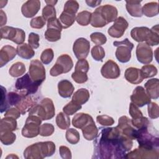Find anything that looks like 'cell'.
<instances>
[{
  "mask_svg": "<svg viewBox=\"0 0 159 159\" xmlns=\"http://www.w3.org/2000/svg\"><path fill=\"white\" fill-rule=\"evenodd\" d=\"M95 158H125L133 146L132 140L124 136L117 127L102 128L95 138Z\"/></svg>",
  "mask_w": 159,
  "mask_h": 159,
  "instance_id": "obj_1",
  "label": "cell"
},
{
  "mask_svg": "<svg viewBox=\"0 0 159 159\" xmlns=\"http://www.w3.org/2000/svg\"><path fill=\"white\" fill-rule=\"evenodd\" d=\"M55 145L53 142H40L28 146L24 152L27 159H42L53 155L55 152Z\"/></svg>",
  "mask_w": 159,
  "mask_h": 159,
  "instance_id": "obj_2",
  "label": "cell"
},
{
  "mask_svg": "<svg viewBox=\"0 0 159 159\" xmlns=\"http://www.w3.org/2000/svg\"><path fill=\"white\" fill-rule=\"evenodd\" d=\"M150 125L137 131L135 139L141 147L159 150V137L158 132L154 134L150 130Z\"/></svg>",
  "mask_w": 159,
  "mask_h": 159,
  "instance_id": "obj_3",
  "label": "cell"
},
{
  "mask_svg": "<svg viewBox=\"0 0 159 159\" xmlns=\"http://www.w3.org/2000/svg\"><path fill=\"white\" fill-rule=\"evenodd\" d=\"M40 85L31 79L29 73L18 78L15 84L16 89L19 92V94L24 96H29L35 93Z\"/></svg>",
  "mask_w": 159,
  "mask_h": 159,
  "instance_id": "obj_4",
  "label": "cell"
},
{
  "mask_svg": "<svg viewBox=\"0 0 159 159\" xmlns=\"http://www.w3.org/2000/svg\"><path fill=\"white\" fill-rule=\"evenodd\" d=\"M113 45L117 47L115 53L116 57L121 63H127L131 58V52L134 48V44L126 38L122 41H115Z\"/></svg>",
  "mask_w": 159,
  "mask_h": 159,
  "instance_id": "obj_5",
  "label": "cell"
},
{
  "mask_svg": "<svg viewBox=\"0 0 159 159\" xmlns=\"http://www.w3.org/2000/svg\"><path fill=\"white\" fill-rule=\"evenodd\" d=\"M73 66V62L71 57L67 54H63L58 57L55 64L50 71V74L52 76H57L69 72Z\"/></svg>",
  "mask_w": 159,
  "mask_h": 159,
  "instance_id": "obj_6",
  "label": "cell"
},
{
  "mask_svg": "<svg viewBox=\"0 0 159 159\" xmlns=\"http://www.w3.org/2000/svg\"><path fill=\"white\" fill-rule=\"evenodd\" d=\"M42 119L35 115H29L25 124L22 129V135L26 138L37 137L40 133Z\"/></svg>",
  "mask_w": 159,
  "mask_h": 159,
  "instance_id": "obj_7",
  "label": "cell"
},
{
  "mask_svg": "<svg viewBox=\"0 0 159 159\" xmlns=\"http://www.w3.org/2000/svg\"><path fill=\"white\" fill-rule=\"evenodd\" d=\"M1 39H8L20 45L24 42L25 34L22 29L10 26H4L1 28Z\"/></svg>",
  "mask_w": 159,
  "mask_h": 159,
  "instance_id": "obj_8",
  "label": "cell"
},
{
  "mask_svg": "<svg viewBox=\"0 0 159 159\" xmlns=\"http://www.w3.org/2000/svg\"><path fill=\"white\" fill-rule=\"evenodd\" d=\"M62 26L57 17L47 21V29L45 32V37L49 42H56L61 38Z\"/></svg>",
  "mask_w": 159,
  "mask_h": 159,
  "instance_id": "obj_9",
  "label": "cell"
},
{
  "mask_svg": "<svg viewBox=\"0 0 159 159\" xmlns=\"http://www.w3.org/2000/svg\"><path fill=\"white\" fill-rule=\"evenodd\" d=\"M29 74L34 81L40 84L45 80L46 71L45 67L42 62L37 59L33 60L30 61Z\"/></svg>",
  "mask_w": 159,
  "mask_h": 159,
  "instance_id": "obj_10",
  "label": "cell"
},
{
  "mask_svg": "<svg viewBox=\"0 0 159 159\" xmlns=\"http://www.w3.org/2000/svg\"><path fill=\"white\" fill-rule=\"evenodd\" d=\"M119 131L124 136L134 140L136 138L137 130L132 124L131 119L124 116L119 119L118 125L116 127Z\"/></svg>",
  "mask_w": 159,
  "mask_h": 159,
  "instance_id": "obj_11",
  "label": "cell"
},
{
  "mask_svg": "<svg viewBox=\"0 0 159 159\" xmlns=\"http://www.w3.org/2000/svg\"><path fill=\"white\" fill-rule=\"evenodd\" d=\"M159 150L139 147L127 153L125 158H158Z\"/></svg>",
  "mask_w": 159,
  "mask_h": 159,
  "instance_id": "obj_12",
  "label": "cell"
},
{
  "mask_svg": "<svg viewBox=\"0 0 159 159\" xmlns=\"http://www.w3.org/2000/svg\"><path fill=\"white\" fill-rule=\"evenodd\" d=\"M90 43L83 38L80 37L75 40L73 46V51L75 57L78 59H85L89 52Z\"/></svg>",
  "mask_w": 159,
  "mask_h": 159,
  "instance_id": "obj_13",
  "label": "cell"
},
{
  "mask_svg": "<svg viewBox=\"0 0 159 159\" xmlns=\"http://www.w3.org/2000/svg\"><path fill=\"white\" fill-rule=\"evenodd\" d=\"M136 56L140 63L145 65L149 64L153 60L152 49L146 43H140L137 46Z\"/></svg>",
  "mask_w": 159,
  "mask_h": 159,
  "instance_id": "obj_14",
  "label": "cell"
},
{
  "mask_svg": "<svg viewBox=\"0 0 159 159\" xmlns=\"http://www.w3.org/2000/svg\"><path fill=\"white\" fill-rule=\"evenodd\" d=\"M130 100L137 107H143L151 102L150 97L147 94L145 89L141 86H137L130 96Z\"/></svg>",
  "mask_w": 159,
  "mask_h": 159,
  "instance_id": "obj_15",
  "label": "cell"
},
{
  "mask_svg": "<svg viewBox=\"0 0 159 159\" xmlns=\"http://www.w3.org/2000/svg\"><path fill=\"white\" fill-rule=\"evenodd\" d=\"M128 25L129 24L125 19L121 16L119 17L115 20L114 24L109 28L107 33L112 37L120 38L124 35Z\"/></svg>",
  "mask_w": 159,
  "mask_h": 159,
  "instance_id": "obj_16",
  "label": "cell"
},
{
  "mask_svg": "<svg viewBox=\"0 0 159 159\" xmlns=\"http://www.w3.org/2000/svg\"><path fill=\"white\" fill-rule=\"evenodd\" d=\"M101 73L106 79H116L120 76V70L115 61L109 60L102 66Z\"/></svg>",
  "mask_w": 159,
  "mask_h": 159,
  "instance_id": "obj_17",
  "label": "cell"
},
{
  "mask_svg": "<svg viewBox=\"0 0 159 159\" xmlns=\"http://www.w3.org/2000/svg\"><path fill=\"white\" fill-rule=\"evenodd\" d=\"M97 9L107 24L114 22L117 19L118 11L117 8L113 6L106 4L104 6H99Z\"/></svg>",
  "mask_w": 159,
  "mask_h": 159,
  "instance_id": "obj_18",
  "label": "cell"
},
{
  "mask_svg": "<svg viewBox=\"0 0 159 159\" xmlns=\"http://www.w3.org/2000/svg\"><path fill=\"white\" fill-rule=\"evenodd\" d=\"M40 8V2L39 0H29L23 4L21 12L23 16L27 18L34 17Z\"/></svg>",
  "mask_w": 159,
  "mask_h": 159,
  "instance_id": "obj_19",
  "label": "cell"
},
{
  "mask_svg": "<svg viewBox=\"0 0 159 159\" xmlns=\"http://www.w3.org/2000/svg\"><path fill=\"white\" fill-rule=\"evenodd\" d=\"M151 35V30L147 27H136L130 32L131 37L138 42H145L147 43Z\"/></svg>",
  "mask_w": 159,
  "mask_h": 159,
  "instance_id": "obj_20",
  "label": "cell"
},
{
  "mask_svg": "<svg viewBox=\"0 0 159 159\" xmlns=\"http://www.w3.org/2000/svg\"><path fill=\"white\" fill-rule=\"evenodd\" d=\"M36 104V101L30 96H24L20 94V98L16 104L17 108L21 114H25L27 112H29L30 109Z\"/></svg>",
  "mask_w": 159,
  "mask_h": 159,
  "instance_id": "obj_21",
  "label": "cell"
},
{
  "mask_svg": "<svg viewBox=\"0 0 159 159\" xmlns=\"http://www.w3.org/2000/svg\"><path fill=\"white\" fill-rule=\"evenodd\" d=\"M17 54V50L12 46L7 45L2 47L0 51V66L2 67L9 61L13 60Z\"/></svg>",
  "mask_w": 159,
  "mask_h": 159,
  "instance_id": "obj_22",
  "label": "cell"
},
{
  "mask_svg": "<svg viewBox=\"0 0 159 159\" xmlns=\"http://www.w3.org/2000/svg\"><path fill=\"white\" fill-rule=\"evenodd\" d=\"M124 76L128 82L134 84H139L143 80L140 70L134 67L128 68L125 71Z\"/></svg>",
  "mask_w": 159,
  "mask_h": 159,
  "instance_id": "obj_23",
  "label": "cell"
},
{
  "mask_svg": "<svg viewBox=\"0 0 159 159\" xmlns=\"http://www.w3.org/2000/svg\"><path fill=\"white\" fill-rule=\"evenodd\" d=\"M146 93L150 99H157L159 96V81L158 78L148 80L145 84Z\"/></svg>",
  "mask_w": 159,
  "mask_h": 159,
  "instance_id": "obj_24",
  "label": "cell"
},
{
  "mask_svg": "<svg viewBox=\"0 0 159 159\" xmlns=\"http://www.w3.org/2000/svg\"><path fill=\"white\" fill-rule=\"evenodd\" d=\"M58 89L59 95L61 97L63 98H68L73 94L75 88L70 81L63 80L59 81L58 84Z\"/></svg>",
  "mask_w": 159,
  "mask_h": 159,
  "instance_id": "obj_25",
  "label": "cell"
},
{
  "mask_svg": "<svg viewBox=\"0 0 159 159\" xmlns=\"http://www.w3.org/2000/svg\"><path fill=\"white\" fill-rule=\"evenodd\" d=\"M93 120V117L86 113L80 112L76 114L72 119L73 125L78 129H82L86 125Z\"/></svg>",
  "mask_w": 159,
  "mask_h": 159,
  "instance_id": "obj_26",
  "label": "cell"
},
{
  "mask_svg": "<svg viewBox=\"0 0 159 159\" xmlns=\"http://www.w3.org/2000/svg\"><path fill=\"white\" fill-rule=\"evenodd\" d=\"M126 9L128 13L133 17H140L143 15L141 1H126Z\"/></svg>",
  "mask_w": 159,
  "mask_h": 159,
  "instance_id": "obj_27",
  "label": "cell"
},
{
  "mask_svg": "<svg viewBox=\"0 0 159 159\" xmlns=\"http://www.w3.org/2000/svg\"><path fill=\"white\" fill-rule=\"evenodd\" d=\"M83 137L87 140H93L95 139L98 134V129L96 127L94 120H92L86 125L82 129Z\"/></svg>",
  "mask_w": 159,
  "mask_h": 159,
  "instance_id": "obj_28",
  "label": "cell"
},
{
  "mask_svg": "<svg viewBox=\"0 0 159 159\" xmlns=\"http://www.w3.org/2000/svg\"><path fill=\"white\" fill-rule=\"evenodd\" d=\"M16 50L18 55L24 59H30L35 55L33 48L30 45L25 43L18 45Z\"/></svg>",
  "mask_w": 159,
  "mask_h": 159,
  "instance_id": "obj_29",
  "label": "cell"
},
{
  "mask_svg": "<svg viewBox=\"0 0 159 159\" xmlns=\"http://www.w3.org/2000/svg\"><path fill=\"white\" fill-rule=\"evenodd\" d=\"M76 14L63 11L60 14L58 20L63 29H67L71 26L76 20Z\"/></svg>",
  "mask_w": 159,
  "mask_h": 159,
  "instance_id": "obj_30",
  "label": "cell"
},
{
  "mask_svg": "<svg viewBox=\"0 0 159 159\" xmlns=\"http://www.w3.org/2000/svg\"><path fill=\"white\" fill-rule=\"evenodd\" d=\"M40 104L42 106L45 113V120H49L53 117L55 116V106L52 100L50 98H44L41 102Z\"/></svg>",
  "mask_w": 159,
  "mask_h": 159,
  "instance_id": "obj_31",
  "label": "cell"
},
{
  "mask_svg": "<svg viewBox=\"0 0 159 159\" xmlns=\"http://www.w3.org/2000/svg\"><path fill=\"white\" fill-rule=\"evenodd\" d=\"M89 92L85 88H81L77 90L72 97V101L82 105L86 103L89 98Z\"/></svg>",
  "mask_w": 159,
  "mask_h": 159,
  "instance_id": "obj_32",
  "label": "cell"
},
{
  "mask_svg": "<svg viewBox=\"0 0 159 159\" xmlns=\"http://www.w3.org/2000/svg\"><path fill=\"white\" fill-rule=\"evenodd\" d=\"M17 129V121L15 118L11 117H4L0 121V131L11 130Z\"/></svg>",
  "mask_w": 159,
  "mask_h": 159,
  "instance_id": "obj_33",
  "label": "cell"
},
{
  "mask_svg": "<svg viewBox=\"0 0 159 159\" xmlns=\"http://www.w3.org/2000/svg\"><path fill=\"white\" fill-rule=\"evenodd\" d=\"M142 14L147 17H153L158 14V4L157 2H150L145 4L142 7Z\"/></svg>",
  "mask_w": 159,
  "mask_h": 159,
  "instance_id": "obj_34",
  "label": "cell"
},
{
  "mask_svg": "<svg viewBox=\"0 0 159 159\" xmlns=\"http://www.w3.org/2000/svg\"><path fill=\"white\" fill-rule=\"evenodd\" d=\"M56 124L61 130H65L70 126V119L64 112H59L56 117Z\"/></svg>",
  "mask_w": 159,
  "mask_h": 159,
  "instance_id": "obj_35",
  "label": "cell"
},
{
  "mask_svg": "<svg viewBox=\"0 0 159 159\" xmlns=\"http://www.w3.org/2000/svg\"><path fill=\"white\" fill-rule=\"evenodd\" d=\"M25 66L22 62H16L14 63L9 68V73L12 77H19L22 76L25 72Z\"/></svg>",
  "mask_w": 159,
  "mask_h": 159,
  "instance_id": "obj_36",
  "label": "cell"
},
{
  "mask_svg": "<svg viewBox=\"0 0 159 159\" xmlns=\"http://www.w3.org/2000/svg\"><path fill=\"white\" fill-rule=\"evenodd\" d=\"M16 139L15 134L11 130H2L0 131V140L1 142L6 145L12 144Z\"/></svg>",
  "mask_w": 159,
  "mask_h": 159,
  "instance_id": "obj_37",
  "label": "cell"
},
{
  "mask_svg": "<svg viewBox=\"0 0 159 159\" xmlns=\"http://www.w3.org/2000/svg\"><path fill=\"white\" fill-rule=\"evenodd\" d=\"M91 13L87 11H83L79 12L76 17V20L78 24L85 26L88 25L91 22Z\"/></svg>",
  "mask_w": 159,
  "mask_h": 159,
  "instance_id": "obj_38",
  "label": "cell"
},
{
  "mask_svg": "<svg viewBox=\"0 0 159 159\" xmlns=\"http://www.w3.org/2000/svg\"><path fill=\"white\" fill-rule=\"evenodd\" d=\"M143 79L153 77L158 73L157 68L153 65H145L140 70Z\"/></svg>",
  "mask_w": 159,
  "mask_h": 159,
  "instance_id": "obj_39",
  "label": "cell"
},
{
  "mask_svg": "<svg viewBox=\"0 0 159 159\" xmlns=\"http://www.w3.org/2000/svg\"><path fill=\"white\" fill-rule=\"evenodd\" d=\"M66 139L71 144H76L80 139L78 131L75 129L70 128L67 129L66 132Z\"/></svg>",
  "mask_w": 159,
  "mask_h": 159,
  "instance_id": "obj_40",
  "label": "cell"
},
{
  "mask_svg": "<svg viewBox=\"0 0 159 159\" xmlns=\"http://www.w3.org/2000/svg\"><path fill=\"white\" fill-rule=\"evenodd\" d=\"M81 109V105L73 101H71L63 108V111L68 116H71L76 113L78 110Z\"/></svg>",
  "mask_w": 159,
  "mask_h": 159,
  "instance_id": "obj_41",
  "label": "cell"
},
{
  "mask_svg": "<svg viewBox=\"0 0 159 159\" xmlns=\"http://www.w3.org/2000/svg\"><path fill=\"white\" fill-rule=\"evenodd\" d=\"M151 30V35L149 40L146 43L149 46H155L157 45L159 43V37H158V25L157 24L155 26L152 27Z\"/></svg>",
  "mask_w": 159,
  "mask_h": 159,
  "instance_id": "obj_42",
  "label": "cell"
},
{
  "mask_svg": "<svg viewBox=\"0 0 159 159\" xmlns=\"http://www.w3.org/2000/svg\"><path fill=\"white\" fill-rule=\"evenodd\" d=\"M42 17L45 20L56 17V10L54 6L47 4L42 10Z\"/></svg>",
  "mask_w": 159,
  "mask_h": 159,
  "instance_id": "obj_43",
  "label": "cell"
},
{
  "mask_svg": "<svg viewBox=\"0 0 159 159\" xmlns=\"http://www.w3.org/2000/svg\"><path fill=\"white\" fill-rule=\"evenodd\" d=\"M92 57L96 61H102L105 57V51L104 48L99 45L94 46L91 51Z\"/></svg>",
  "mask_w": 159,
  "mask_h": 159,
  "instance_id": "obj_44",
  "label": "cell"
},
{
  "mask_svg": "<svg viewBox=\"0 0 159 159\" xmlns=\"http://www.w3.org/2000/svg\"><path fill=\"white\" fill-rule=\"evenodd\" d=\"M90 38L93 43L99 46L104 44L107 41V38L106 35L101 32H93L91 34Z\"/></svg>",
  "mask_w": 159,
  "mask_h": 159,
  "instance_id": "obj_45",
  "label": "cell"
},
{
  "mask_svg": "<svg viewBox=\"0 0 159 159\" xmlns=\"http://www.w3.org/2000/svg\"><path fill=\"white\" fill-rule=\"evenodd\" d=\"M54 57L53 51L52 48H47L43 50L40 56V60L42 63L45 65H48L52 62Z\"/></svg>",
  "mask_w": 159,
  "mask_h": 159,
  "instance_id": "obj_46",
  "label": "cell"
},
{
  "mask_svg": "<svg viewBox=\"0 0 159 159\" xmlns=\"http://www.w3.org/2000/svg\"><path fill=\"white\" fill-rule=\"evenodd\" d=\"M54 127L52 124L45 123L40 125L39 134L43 137H47L52 135L54 132Z\"/></svg>",
  "mask_w": 159,
  "mask_h": 159,
  "instance_id": "obj_47",
  "label": "cell"
},
{
  "mask_svg": "<svg viewBox=\"0 0 159 159\" xmlns=\"http://www.w3.org/2000/svg\"><path fill=\"white\" fill-rule=\"evenodd\" d=\"M79 9V4L76 1H67L65 5L63 11L71 12L73 14H76Z\"/></svg>",
  "mask_w": 159,
  "mask_h": 159,
  "instance_id": "obj_48",
  "label": "cell"
},
{
  "mask_svg": "<svg viewBox=\"0 0 159 159\" xmlns=\"http://www.w3.org/2000/svg\"><path fill=\"white\" fill-rule=\"evenodd\" d=\"M148 114L151 119H157L159 117V107L157 103L150 102L148 104Z\"/></svg>",
  "mask_w": 159,
  "mask_h": 159,
  "instance_id": "obj_49",
  "label": "cell"
},
{
  "mask_svg": "<svg viewBox=\"0 0 159 159\" xmlns=\"http://www.w3.org/2000/svg\"><path fill=\"white\" fill-rule=\"evenodd\" d=\"M71 78L76 83L79 84L84 83L88 80L87 73L79 71H75L71 75Z\"/></svg>",
  "mask_w": 159,
  "mask_h": 159,
  "instance_id": "obj_50",
  "label": "cell"
},
{
  "mask_svg": "<svg viewBox=\"0 0 159 159\" xmlns=\"http://www.w3.org/2000/svg\"><path fill=\"white\" fill-rule=\"evenodd\" d=\"M98 123L104 126H110L114 124V120L112 117L107 115H101L96 117Z\"/></svg>",
  "mask_w": 159,
  "mask_h": 159,
  "instance_id": "obj_51",
  "label": "cell"
},
{
  "mask_svg": "<svg viewBox=\"0 0 159 159\" xmlns=\"http://www.w3.org/2000/svg\"><path fill=\"white\" fill-rule=\"evenodd\" d=\"M89 68V66L88 61L85 59H80L76 63L75 71H79L87 73Z\"/></svg>",
  "mask_w": 159,
  "mask_h": 159,
  "instance_id": "obj_52",
  "label": "cell"
},
{
  "mask_svg": "<svg viewBox=\"0 0 159 159\" xmlns=\"http://www.w3.org/2000/svg\"><path fill=\"white\" fill-rule=\"evenodd\" d=\"M46 21L42 16H37L33 18L30 22V25L34 29H42L45 25Z\"/></svg>",
  "mask_w": 159,
  "mask_h": 159,
  "instance_id": "obj_53",
  "label": "cell"
},
{
  "mask_svg": "<svg viewBox=\"0 0 159 159\" xmlns=\"http://www.w3.org/2000/svg\"><path fill=\"white\" fill-rule=\"evenodd\" d=\"M129 114L130 116L132 117V119H137L143 116L142 112L139 109L136 105L130 102L129 107Z\"/></svg>",
  "mask_w": 159,
  "mask_h": 159,
  "instance_id": "obj_54",
  "label": "cell"
},
{
  "mask_svg": "<svg viewBox=\"0 0 159 159\" xmlns=\"http://www.w3.org/2000/svg\"><path fill=\"white\" fill-rule=\"evenodd\" d=\"M39 40L40 37L37 34L34 32H31L29 35L28 42L29 45H30L33 48H37L39 47Z\"/></svg>",
  "mask_w": 159,
  "mask_h": 159,
  "instance_id": "obj_55",
  "label": "cell"
},
{
  "mask_svg": "<svg viewBox=\"0 0 159 159\" xmlns=\"http://www.w3.org/2000/svg\"><path fill=\"white\" fill-rule=\"evenodd\" d=\"M1 112L2 113L4 111H6L8 109L9 106L7 104V95H6V89L1 86Z\"/></svg>",
  "mask_w": 159,
  "mask_h": 159,
  "instance_id": "obj_56",
  "label": "cell"
},
{
  "mask_svg": "<svg viewBox=\"0 0 159 159\" xmlns=\"http://www.w3.org/2000/svg\"><path fill=\"white\" fill-rule=\"evenodd\" d=\"M59 152L61 157L64 159H71L72 158L71 152L69 148L66 146H60L59 148Z\"/></svg>",
  "mask_w": 159,
  "mask_h": 159,
  "instance_id": "obj_57",
  "label": "cell"
},
{
  "mask_svg": "<svg viewBox=\"0 0 159 159\" xmlns=\"http://www.w3.org/2000/svg\"><path fill=\"white\" fill-rule=\"evenodd\" d=\"M21 113L20 112V111L15 107H12L10 109H8L5 114H4V117H11L13 118H15L16 119H18L20 116Z\"/></svg>",
  "mask_w": 159,
  "mask_h": 159,
  "instance_id": "obj_58",
  "label": "cell"
},
{
  "mask_svg": "<svg viewBox=\"0 0 159 159\" xmlns=\"http://www.w3.org/2000/svg\"><path fill=\"white\" fill-rule=\"evenodd\" d=\"M86 3L88 4V6L91 7H94L98 5H99L101 2V1H94V0H86Z\"/></svg>",
  "mask_w": 159,
  "mask_h": 159,
  "instance_id": "obj_59",
  "label": "cell"
},
{
  "mask_svg": "<svg viewBox=\"0 0 159 159\" xmlns=\"http://www.w3.org/2000/svg\"><path fill=\"white\" fill-rule=\"evenodd\" d=\"M0 15H1V25H0L1 27H2V26L6 24L7 17H6V13L2 10H1Z\"/></svg>",
  "mask_w": 159,
  "mask_h": 159,
  "instance_id": "obj_60",
  "label": "cell"
},
{
  "mask_svg": "<svg viewBox=\"0 0 159 159\" xmlns=\"http://www.w3.org/2000/svg\"><path fill=\"white\" fill-rule=\"evenodd\" d=\"M47 4H48V5H52V6H54L55 5V4L57 3V1H45Z\"/></svg>",
  "mask_w": 159,
  "mask_h": 159,
  "instance_id": "obj_61",
  "label": "cell"
}]
</instances>
